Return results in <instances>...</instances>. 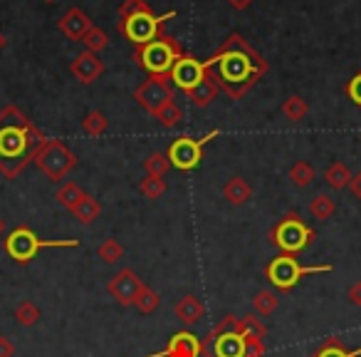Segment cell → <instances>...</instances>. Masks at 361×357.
Instances as JSON below:
<instances>
[{"mask_svg": "<svg viewBox=\"0 0 361 357\" xmlns=\"http://www.w3.org/2000/svg\"><path fill=\"white\" fill-rule=\"evenodd\" d=\"M82 197H85V192H82V189L77 187L75 182H65L60 189H57V194H55L57 204H60V206H65L67 211H72V209L80 204Z\"/></svg>", "mask_w": 361, "mask_h": 357, "instance_id": "obj_24", "label": "cell"}, {"mask_svg": "<svg viewBox=\"0 0 361 357\" xmlns=\"http://www.w3.org/2000/svg\"><path fill=\"white\" fill-rule=\"evenodd\" d=\"M144 286L146 283L141 281L131 268H121L114 278H109V283H106V293H109V295L114 298L121 308H131L136 303V298H139V293L144 291Z\"/></svg>", "mask_w": 361, "mask_h": 357, "instance_id": "obj_13", "label": "cell"}, {"mask_svg": "<svg viewBox=\"0 0 361 357\" xmlns=\"http://www.w3.org/2000/svg\"><path fill=\"white\" fill-rule=\"evenodd\" d=\"M70 72L77 82H82V85H92V82L99 80L102 72H104V62H102L94 52L85 50L82 55H77L75 60L70 62Z\"/></svg>", "mask_w": 361, "mask_h": 357, "instance_id": "obj_15", "label": "cell"}, {"mask_svg": "<svg viewBox=\"0 0 361 357\" xmlns=\"http://www.w3.org/2000/svg\"><path fill=\"white\" fill-rule=\"evenodd\" d=\"M154 119H159V124L164 127V129H173V127L183 119V110H180L176 102H169V105H166L164 110L154 117Z\"/></svg>", "mask_w": 361, "mask_h": 357, "instance_id": "obj_32", "label": "cell"}, {"mask_svg": "<svg viewBox=\"0 0 361 357\" xmlns=\"http://www.w3.org/2000/svg\"><path fill=\"white\" fill-rule=\"evenodd\" d=\"M203 67L231 100H240L257 80L267 75V60L238 33L228 35L223 45L203 62Z\"/></svg>", "mask_w": 361, "mask_h": 357, "instance_id": "obj_1", "label": "cell"}, {"mask_svg": "<svg viewBox=\"0 0 361 357\" xmlns=\"http://www.w3.org/2000/svg\"><path fill=\"white\" fill-rule=\"evenodd\" d=\"M72 216L77 218V221L82 223V226H90V223H94L97 218H99V213H102V204L97 201L92 194H87L85 192V197L80 199V204H77L75 209H72Z\"/></svg>", "mask_w": 361, "mask_h": 357, "instance_id": "obj_20", "label": "cell"}, {"mask_svg": "<svg viewBox=\"0 0 361 357\" xmlns=\"http://www.w3.org/2000/svg\"><path fill=\"white\" fill-rule=\"evenodd\" d=\"M144 169L149 176H166V171L171 169V161L166 154H161V151H154V154H149V159L144 161Z\"/></svg>", "mask_w": 361, "mask_h": 357, "instance_id": "obj_33", "label": "cell"}, {"mask_svg": "<svg viewBox=\"0 0 361 357\" xmlns=\"http://www.w3.org/2000/svg\"><path fill=\"white\" fill-rule=\"evenodd\" d=\"M106 127H109V122H106V117L102 115L99 110L87 112V117L82 119V129H85L90 136H102L106 131Z\"/></svg>", "mask_w": 361, "mask_h": 357, "instance_id": "obj_28", "label": "cell"}, {"mask_svg": "<svg viewBox=\"0 0 361 357\" xmlns=\"http://www.w3.org/2000/svg\"><path fill=\"white\" fill-rule=\"evenodd\" d=\"M134 100L139 107H144L151 117H156L169 102H173V87L169 85V77L164 75H149L134 92Z\"/></svg>", "mask_w": 361, "mask_h": 357, "instance_id": "obj_11", "label": "cell"}, {"mask_svg": "<svg viewBox=\"0 0 361 357\" xmlns=\"http://www.w3.org/2000/svg\"><path fill=\"white\" fill-rule=\"evenodd\" d=\"M139 13H154V11H151V6L146 0H124L119 8L121 21H126V18H131V16H139Z\"/></svg>", "mask_w": 361, "mask_h": 357, "instance_id": "obj_37", "label": "cell"}, {"mask_svg": "<svg viewBox=\"0 0 361 357\" xmlns=\"http://www.w3.org/2000/svg\"><path fill=\"white\" fill-rule=\"evenodd\" d=\"M3 231H6V221L0 218V236H3Z\"/></svg>", "mask_w": 361, "mask_h": 357, "instance_id": "obj_44", "label": "cell"}, {"mask_svg": "<svg viewBox=\"0 0 361 357\" xmlns=\"http://www.w3.org/2000/svg\"><path fill=\"white\" fill-rule=\"evenodd\" d=\"M3 47H6V37L0 35V50H3Z\"/></svg>", "mask_w": 361, "mask_h": 357, "instance_id": "obj_45", "label": "cell"}, {"mask_svg": "<svg viewBox=\"0 0 361 357\" xmlns=\"http://www.w3.org/2000/svg\"><path fill=\"white\" fill-rule=\"evenodd\" d=\"M203 77H206L203 62L198 60V57L188 55V52H183V55L173 62V67H171V72H169V80L173 82L180 92H186V95L193 90V87L201 85Z\"/></svg>", "mask_w": 361, "mask_h": 357, "instance_id": "obj_12", "label": "cell"}, {"mask_svg": "<svg viewBox=\"0 0 361 357\" xmlns=\"http://www.w3.org/2000/svg\"><path fill=\"white\" fill-rule=\"evenodd\" d=\"M310 357H361V347L346 350V345L339 340V337H326Z\"/></svg>", "mask_w": 361, "mask_h": 357, "instance_id": "obj_21", "label": "cell"}, {"mask_svg": "<svg viewBox=\"0 0 361 357\" xmlns=\"http://www.w3.org/2000/svg\"><path fill=\"white\" fill-rule=\"evenodd\" d=\"M45 3H55V0H45Z\"/></svg>", "mask_w": 361, "mask_h": 357, "instance_id": "obj_46", "label": "cell"}, {"mask_svg": "<svg viewBox=\"0 0 361 357\" xmlns=\"http://www.w3.org/2000/svg\"><path fill=\"white\" fill-rule=\"evenodd\" d=\"M351 179H354V174H351L349 166H346L344 161H334V164H329V169L324 171V182L329 184L334 192L346 189L351 184Z\"/></svg>", "mask_w": 361, "mask_h": 357, "instance_id": "obj_22", "label": "cell"}, {"mask_svg": "<svg viewBox=\"0 0 361 357\" xmlns=\"http://www.w3.org/2000/svg\"><path fill=\"white\" fill-rule=\"evenodd\" d=\"M0 357H16V345L6 335H0Z\"/></svg>", "mask_w": 361, "mask_h": 357, "instance_id": "obj_41", "label": "cell"}, {"mask_svg": "<svg viewBox=\"0 0 361 357\" xmlns=\"http://www.w3.org/2000/svg\"><path fill=\"white\" fill-rule=\"evenodd\" d=\"M282 115H285L290 122H302L307 115H310V105H307L305 97L292 95V97H287V100L282 102Z\"/></svg>", "mask_w": 361, "mask_h": 357, "instance_id": "obj_23", "label": "cell"}, {"mask_svg": "<svg viewBox=\"0 0 361 357\" xmlns=\"http://www.w3.org/2000/svg\"><path fill=\"white\" fill-rule=\"evenodd\" d=\"M92 28H94V25H92L90 16H87L82 8H70V11H67L65 16L60 18L62 35H65L67 40H72V42H82Z\"/></svg>", "mask_w": 361, "mask_h": 357, "instance_id": "obj_16", "label": "cell"}, {"mask_svg": "<svg viewBox=\"0 0 361 357\" xmlns=\"http://www.w3.org/2000/svg\"><path fill=\"white\" fill-rule=\"evenodd\" d=\"M349 189H351V194H354V199H359V204H361V171H359V174H354Z\"/></svg>", "mask_w": 361, "mask_h": 357, "instance_id": "obj_42", "label": "cell"}, {"mask_svg": "<svg viewBox=\"0 0 361 357\" xmlns=\"http://www.w3.org/2000/svg\"><path fill=\"white\" fill-rule=\"evenodd\" d=\"M159 303H161L159 293H156L154 288L144 286V291H141V293H139V298H136L134 308L141 312V315H151V312H154L156 308H159Z\"/></svg>", "mask_w": 361, "mask_h": 357, "instance_id": "obj_29", "label": "cell"}, {"mask_svg": "<svg viewBox=\"0 0 361 357\" xmlns=\"http://www.w3.org/2000/svg\"><path fill=\"white\" fill-rule=\"evenodd\" d=\"M47 136L37 129L20 107L8 105L0 110V174L6 179H18L35 161L37 151Z\"/></svg>", "mask_w": 361, "mask_h": 357, "instance_id": "obj_2", "label": "cell"}, {"mask_svg": "<svg viewBox=\"0 0 361 357\" xmlns=\"http://www.w3.org/2000/svg\"><path fill=\"white\" fill-rule=\"evenodd\" d=\"M176 13H166V16H156V13H139V16H131L126 21L116 23V30L126 37L129 42H134V47H144L151 40L159 37V33L164 30V23L171 21Z\"/></svg>", "mask_w": 361, "mask_h": 357, "instance_id": "obj_9", "label": "cell"}, {"mask_svg": "<svg viewBox=\"0 0 361 357\" xmlns=\"http://www.w3.org/2000/svg\"><path fill=\"white\" fill-rule=\"evenodd\" d=\"M228 6L235 8V11H247L252 6V0H228Z\"/></svg>", "mask_w": 361, "mask_h": 357, "instance_id": "obj_43", "label": "cell"}, {"mask_svg": "<svg viewBox=\"0 0 361 357\" xmlns=\"http://www.w3.org/2000/svg\"><path fill=\"white\" fill-rule=\"evenodd\" d=\"M290 179L295 187L300 189H307L312 182H314V169H312L310 161H295L290 169Z\"/></svg>", "mask_w": 361, "mask_h": 357, "instance_id": "obj_25", "label": "cell"}, {"mask_svg": "<svg viewBox=\"0 0 361 357\" xmlns=\"http://www.w3.org/2000/svg\"><path fill=\"white\" fill-rule=\"evenodd\" d=\"M344 90H346V95H349V100L361 110V72H356V75L351 77L349 82H346Z\"/></svg>", "mask_w": 361, "mask_h": 357, "instance_id": "obj_39", "label": "cell"}, {"mask_svg": "<svg viewBox=\"0 0 361 357\" xmlns=\"http://www.w3.org/2000/svg\"><path fill=\"white\" fill-rule=\"evenodd\" d=\"M139 189L146 199H151V201H154V199H161V194L166 192L164 176H146V179H141Z\"/></svg>", "mask_w": 361, "mask_h": 357, "instance_id": "obj_34", "label": "cell"}, {"mask_svg": "<svg viewBox=\"0 0 361 357\" xmlns=\"http://www.w3.org/2000/svg\"><path fill=\"white\" fill-rule=\"evenodd\" d=\"M183 55V47L178 40H173L171 35H166L164 30L159 33L156 40H151L149 45L136 47L134 50V62L139 67H144L149 75H164L169 77L171 67L178 57Z\"/></svg>", "mask_w": 361, "mask_h": 357, "instance_id": "obj_4", "label": "cell"}, {"mask_svg": "<svg viewBox=\"0 0 361 357\" xmlns=\"http://www.w3.org/2000/svg\"><path fill=\"white\" fill-rule=\"evenodd\" d=\"M218 134H221L218 129H211L206 136H201V139H193V136H178V139L169 146V151H166L171 166L178 169V171H193L198 164H201L206 144L211 139H216Z\"/></svg>", "mask_w": 361, "mask_h": 357, "instance_id": "obj_10", "label": "cell"}, {"mask_svg": "<svg viewBox=\"0 0 361 357\" xmlns=\"http://www.w3.org/2000/svg\"><path fill=\"white\" fill-rule=\"evenodd\" d=\"M331 266L329 263H322V266H302L297 256H287L280 253L277 258H272L265 266V278L272 283V288L280 293H290L297 283L302 281L310 273H329Z\"/></svg>", "mask_w": 361, "mask_h": 357, "instance_id": "obj_7", "label": "cell"}, {"mask_svg": "<svg viewBox=\"0 0 361 357\" xmlns=\"http://www.w3.org/2000/svg\"><path fill=\"white\" fill-rule=\"evenodd\" d=\"M238 332H240V335L265 337L267 335V327L262 325L257 315H243V317H238Z\"/></svg>", "mask_w": 361, "mask_h": 357, "instance_id": "obj_31", "label": "cell"}, {"mask_svg": "<svg viewBox=\"0 0 361 357\" xmlns=\"http://www.w3.org/2000/svg\"><path fill=\"white\" fill-rule=\"evenodd\" d=\"M270 243L277 248L280 253H287V256H300L307 246H312V241L317 238L314 228L307 226L302 221V216L297 211H287L275 226L267 233Z\"/></svg>", "mask_w": 361, "mask_h": 357, "instance_id": "obj_3", "label": "cell"}, {"mask_svg": "<svg viewBox=\"0 0 361 357\" xmlns=\"http://www.w3.org/2000/svg\"><path fill=\"white\" fill-rule=\"evenodd\" d=\"M334 209H336L334 201H331L326 194H317V197L310 201V213H312V218H317V221H326V218H331Z\"/></svg>", "mask_w": 361, "mask_h": 357, "instance_id": "obj_26", "label": "cell"}, {"mask_svg": "<svg viewBox=\"0 0 361 357\" xmlns=\"http://www.w3.org/2000/svg\"><path fill=\"white\" fill-rule=\"evenodd\" d=\"M173 315L178 317L183 325H196V322L206 315V305H203L196 295H183L173 305Z\"/></svg>", "mask_w": 361, "mask_h": 357, "instance_id": "obj_17", "label": "cell"}, {"mask_svg": "<svg viewBox=\"0 0 361 357\" xmlns=\"http://www.w3.org/2000/svg\"><path fill=\"white\" fill-rule=\"evenodd\" d=\"M146 357H201V337L191 330H180L169 337V345L159 352H151Z\"/></svg>", "mask_w": 361, "mask_h": 357, "instance_id": "obj_14", "label": "cell"}, {"mask_svg": "<svg viewBox=\"0 0 361 357\" xmlns=\"http://www.w3.org/2000/svg\"><path fill=\"white\" fill-rule=\"evenodd\" d=\"M203 357H245V337L238 332V317L226 315L201 340Z\"/></svg>", "mask_w": 361, "mask_h": 357, "instance_id": "obj_6", "label": "cell"}, {"mask_svg": "<svg viewBox=\"0 0 361 357\" xmlns=\"http://www.w3.org/2000/svg\"><path fill=\"white\" fill-rule=\"evenodd\" d=\"M223 197L233 204V206H243L252 199V187L243 179V176H231L223 187Z\"/></svg>", "mask_w": 361, "mask_h": 357, "instance_id": "obj_18", "label": "cell"}, {"mask_svg": "<svg viewBox=\"0 0 361 357\" xmlns=\"http://www.w3.org/2000/svg\"><path fill=\"white\" fill-rule=\"evenodd\" d=\"M32 164H35L50 182H62V179L77 166V156L65 141L47 139L45 144H42V149L37 151Z\"/></svg>", "mask_w": 361, "mask_h": 357, "instance_id": "obj_8", "label": "cell"}, {"mask_svg": "<svg viewBox=\"0 0 361 357\" xmlns=\"http://www.w3.org/2000/svg\"><path fill=\"white\" fill-rule=\"evenodd\" d=\"M80 246V241L77 238H60V241H45V238L37 236L32 228L27 226H18L11 231V236L6 238V243H3V248H6V253L13 258L16 263H30L32 258L37 256V253L42 251V248H77Z\"/></svg>", "mask_w": 361, "mask_h": 357, "instance_id": "obj_5", "label": "cell"}, {"mask_svg": "<svg viewBox=\"0 0 361 357\" xmlns=\"http://www.w3.org/2000/svg\"><path fill=\"white\" fill-rule=\"evenodd\" d=\"M16 320L20 322L23 327H32L37 320H40V308L32 300H23L20 305L16 308Z\"/></svg>", "mask_w": 361, "mask_h": 357, "instance_id": "obj_30", "label": "cell"}, {"mask_svg": "<svg viewBox=\"0 0 361 357\" xmlns=\"http://www.w3.org/2000/svg\"><path fill=\"white\" fill-rule=\"evenodd\" d=\"M346 298H349V303H351V305L361 308V281L351 283V286H349V291H346Z\"/></svg>", "mask_w": 361, "mask_h": 357, "instance_id": "obj_40", "label": "cell"}, {"mask_svg": "<svg viewBox=\"0 0 361 357\" xmlns=\"http://www.w3.org/2000/svg\"><path fill=\"white\" fill-rule=\"evenodd\" d=\"M82 42H85L87 50L94 52V55H97V52H102L106 45H109V35H106V33L102 30V28H92V30L87 33L85 40H82Z\"/></svg>", "mask_w": 361, "mask_h": 357, "instance_id": "obj_36", "label": "cell"}, {"mask_svg": "<svg viewBox=\"0 0 361 357\" xmlns=\"http://www.w3.org/2000/svg\"><path fill=\"white\" fill-rule=\"evenodd\" d=\"M218 92H221V87L213 82V77L206 72V77H203V82L198 87H193L191 92H188V100L193 102L196 107H201V110H206V107L213 105V100L218 97Z\"/></svg>", "mask_w": 361, "mask_h": 357, "instance_id": "obj_19", "label": "cell"}, {"mask_svg": "<svg viewBox=\"0 0 361 357\" xmlns=\"http://www.w3.org/2000/svg\"><path fill=\"white\" fill-rule=\"evenodd\" d=\"M97 256L104 258V263H116L124 256V246H121L116 238H106V241H102V246L97 248Z\"/></svg>", "mask_w": 361, "mask_h": 357, "instance_id": "obj_35", "label": "cell"}, {"mask_svg": "<svg viewBox=\"0 0 361 357\" xmlns=\"http://www.w3.org/2000/svg\"><path fill=\"white\" fill-rule=\"evenodd\" d=\"M277 303H280V298L272 291H260L252 298V310H255L257 315H272V312L277 310Z\"/></svg>", "mask_w": 361, "mask_h": 357, "instance_id": "obj_27", "label": "cell"}, {"mask_svg": "<svg viewBox=\"0 0 361 357\" xmlns=\"http://www.w3.org/2000/svg\"><path fill=\"white\" fill-rule=\"evenodd\" d=\"M245 337V357H265L267 347L262 342V337H252V335H243Z\"/></svg>", "mask_w": 361, "mask_h": 357, "instance_id": "obj_38", "label": "cell"}]
</instances>
